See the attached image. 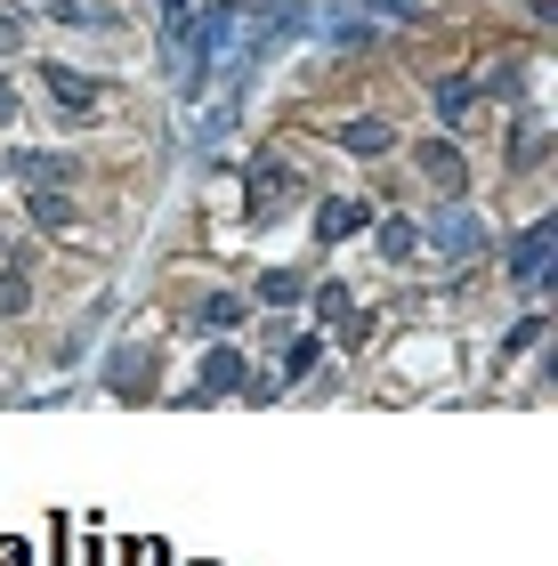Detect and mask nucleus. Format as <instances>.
Segmentation results:
<instances>
[{
    "instance_id": "nucleus-4",
    "label": "nucleus",
    "mask_w": 558,
    "mask_h": 566,
    "mask_svg": "<svg viewBox=\"0 0 558 566\" xmlns=\"http://www.w3.org/2000/svg\"><path fill=\"white\" fill-rule=\"evenodd\" d=\"M106 389H114V397H138V405H146V397L162 389V380H155V348H130V340H122V348L106 356Z\"/></svg>"
},
{
    "instance_id": "nucleus-19",
    "label": "nucleus",
    "mask_w": 558,
    "mask_h": 566,
    "mask_svg": "<svg viewBox=\"0 0 558 566\" xmlns=\"http://www.w3.org/2000/svg\"><path fill=\"white\" fill-rule=\"evenodd\" d=\"M365 9H380V17H404V24H421V17H429V0H365Z\"/></svg>"
},
{
    "instance_id": "nucleus-1",
    "label": "nucleus",
    "mask_w": 558,
    "mask_h": 566,
    "mask_svg": "<svg viewBox=\"0 0 558 566\" xmlns=\"http://www.w3.org/2000/svg\"><path fill=\"white\" fill-rule=\"evenodd\" d=\"M292 195H299V178H292L284 163H251V178H243V211H251V227L284 219V211H292Z\"/></svg>"
},
{
    "instance_id": "nucleus-11",
    "label": "nucleus",
    "mask_w": 558,
    "mask_h": 566,
    "mask_svg": "<svg viewBox=\"0 0 558 566\" xmlns=\"http://www.w3.org/2000/svg\"><path fill=\"white\" fill-rule=\"evenodd\" d=\"M243 316H251V307H243L235 292H202V300H194V324H202V332H235Z\"/></svg>"
},
{
    "instance_id": "nucleus-16",
    "label": "nucleus",
    "mask_w": 558,
    "mask_h": 566,
    "mask_svg": "<svg viewBox=\"0 0 558 566\" xmlns=\"http://www.w3.org/2000/svg\"><path fill=\"white\" fill-rule=\"evenodd\" d=\"M260 300H267V307L299 300V275H292V268H267V275H260Z\"/></svg>"
},
{
    "instance_id": "nucleus-12",
    "label": "nucleus",
    "mask_w": 558,
    "mask_h": 566,
    "mask_svg": "<svg viewBox=\"0 0 558 566\" xmlns=\"http://www.w3.org/2000/svg\"><path fill=\"white\" fill-rule=\"evenodd\" d=\"M9 170L33 178V187H65V178H73V154H17Z\"/></svg>"
},
{
    "instance_id": "nucleus-8",
    "label": "nucleus",
    "mask_w": 558,
    "mask_h": 566,
    "mask_svg": "<svg viewBox=\"0 0 558 566\" xmlns=\"http://www.w3.org/2000/svg\"><path fill=\"white\" fill-rule=\"evenodd\" d=\"M24 219H33L41 235H65V227H73V195L65 187H33V195H24Z\"/></svg>"
},
{
    "instance_id": "nucleus-20",
    "label": "nucleus",
    "mask_w": 558,
    "mask_h": 566,
    "mask_svg": "<svg viewBox=\"0 0 558 566\" xmlns=\"http://www.w3.org/2000/svg\"><path fill=\"white\" fill-rule=\"evenodd\" d=\"M17 41H24V33H17V17H0V57H9Z\"/></svg>"
},
{
    "instance_id": "nucleus-17",
    "label": "nucleus",
    "mask_w": 558,
    "mask_h": 566,
    "mask_svg": "<svg viewBox=\"0 0 558 566\" xmlns=\"http://www.w3.org/2000/svg\"><path fill=\"white\" fill-rule=\"evenodd\" d=\"M348 300H357V292H340V283H324V292H316V316H333V324H348V316H357V307H348Z\"/></svg>"
},
{
    "instance_id": "nucleus-7",
    "label": "nucleus",
    "mask_w": 558,
    "mask_h": 566,
    "mask_svg": "<svg viewBox=\"0 0 558 566\" xmlns=\"http://www.w3.org/2000/svg\"><path fill=\"white\" fill-rule=\"evenodd\" d=\"M243 380H251V373H243V356L219 340L211 356H202V380H194V397H227V389H243Z\"/></svg>"
},
{
    "instance_id": "nucleus-15",
    "label": "nucleus",
    "mask_w": 558,
    "mask_h": 566,
    "mask_svg": "<svg viewBox=\"0 0 558 566\" xmlns=\"http://www.w3.org/2000/svg\"><path fill=\"white\" fill-rule=\"evenodd\" d=\"M33 307V283H24V268H0V316H24Z\"/></svg>"
},
{
    "instance_id": "nucleus-18",
    "label": "nucleus",
    "mask_w": 558,
    "mask_h": 566,
    "mask_svg": "<svg viewBox=\"0 0 558 566\" xmlns=\"http://www.w3.org/2000/svg\"><path fill=\"white\" fill-rule=\"evenodd\" d=\"M316 365H324V348H316V340H292V356H284V373H292V380H308Z\"/></svg>"
},
{
    "instance_id": "nucleus-10",
    "label": "nucleus",
    "mask_w": 558,
    "mask_h": 566,
    "mask_svg": "<svg viewBox=\"0 0 558 566\" xmlns=\"http://www.w3.org/2000/svg\"><path fill=\"white\" fill-rule=\"evenodd\" d=\"M348 154H389L397 146V130H389V122H380V114H357V122H340V130H333Z\"/></svg>"
},
{
    "instance_id": "nucleus-14",
    "label": "nucleus",
    "mask_w": 558,
    "mask_h": 566,
    "mask_svg": "<svg viewBox=\"0 0 558 566\" xmlns=\"http://www.w3.org/2000/svg\"><path fill=\"white\" fill-rule=\"evenodd\" d=\"M470 106H477V82H438V122H445V130H453Z\"/></svg>"
},
{
    "instance_id": "nucleus-9",
    "label": "nucleus",
    "mask_w": 558,
    "mask_h": 566,
    "mask_svg": "<svg viewBox=\"0 0 558 566\" xmlns=\"http://www.w3.org/2000/svg\"><path fill=\"white\" fill-rule=\"evenodd\" d=\"M357 227H372V211H365L357 195H333V202H324V211H316V235H324V243L357 235Z\"/></svg>"
},
{
    "instance_id": "nucleus-3",
    "label": "nucleus",
    "mask_w": 558,
    "mask_h": 566,
    "mask_svg": "<svg viewBox=\"0 0 558 566\" xmlns=\"http://www.w3.org/2000/svg\"><path fill=\"white\" fill-rule=\"evenodd\" d=\"M429 243H438L445 260H477V251H486V227H477V211H470V202H445V211H438V227H429Z\"/></svg>"
},
{
    "instance_id": "nucleus-2",
    "label": "nucleus",
    "mask_w": 558,
    "mask_h": 566,
    "mask_svg": "<svg viewBox=\"0 0 558 566\" xmlns=\"http://www.w3.org/2000/svg\"><path fill=\"white\" fill-rule=\"evenodd\" d=\"M41 90L57 97V122L73 114V122H90L97 114V97H106V82H97V73H73V65H49L41 73Z\"/></svg>"
},
{
    "instance_id": "nucleus-13",
    "label": "nucleus",
    "mask_w": 558,
    "mask_h": 566,
    "mask_svg": "<svg viewBox=\"0 0 558 566\" xmlns=\"http://www.w3.org/2000/svg\"><path fill=\"white\" fill-rule=\"evenodd\" d=\"M413 243H421V235H413V227H404L397 211L372 227V251H380V260H413Z\"/></svg>"
},
{
    "instance_id": "nucleus-21",
    "label": "nucleus",
    "mask_w": 558,
    "mask_h": 566,
    "mask_svg": "<svg viewBox=\"0 0 558 566\" xmlns=\"http://www.w3.org/2000/svg\"><path fill=\"white\" fill-rule=\"evenodd\" d=\"M0 566H24V543H0Z\"/></svg>"
},
{
    "instance_id": "nucleus-22",
    "label": "nucleus",
    "mask_w": 558,
    "mask_h": 566,
    "mask_svg": "<svg viewBox=\"0 0 558 566\" xmlns=\"http://www.w3.org/2000/svg\"><path fill=\"white\" fill-rule=\"evenodd\" d=\"M9 114H17V90H9V82H0V122H9Z\"/></svg>"
},
{
    "instance_id": "nucleus-6",
    "label": "nucleus",
    "mask_w": 558,
    "mask_h": 566,
    "mask_svg": "<svg viewBox=\"0 0 558 566\" xmlns=\"http://www.w3.org/2000/svg\"><path fill=\"white\" fill-rule=\"evenodd\" d=\"M413 163H421V178H438V187H445V202H462V187H470V163H462V146L429 138V146L413 154Z\"/></svg>"
},
{
    "instance_id": "nucleus-23",
    "label": "nucleus",
    "mask_w": 558,
    "mask_h": 566,
    "mask_svg": "<svg viewBox=\"0 0 558 566\" xmlns=\"http://www.w3.org/2000/svg\"><path fill=\"white\" fill-rule=\"evenodd\" d=\"M219 9H235V0H219Z\"/></svg>"
},
{
    "instance_id": "nucleus-5",
    "label": "nucleus",
    "mask_w": 558,
    "mask_h": 566,
    "mask_svg": "<svg viewBox=\"0 0 558 566\" xmlns=\"http://www.w3.org/2000/svg\"><path fill=\"white\" fill-rule=\"evenodd\" d=\"M510 275H518V283H535V292L550 283V219H535V227H526V235L510 243Z\"/></svg>"
}]
</instances>
